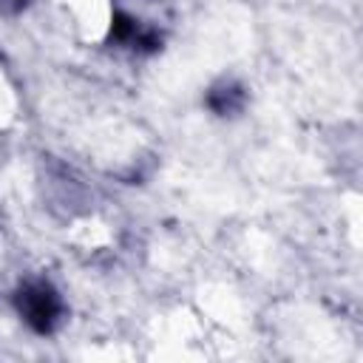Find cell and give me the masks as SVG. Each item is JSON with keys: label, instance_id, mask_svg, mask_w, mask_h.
I'll return each mask as SVG.
<instances>
[{"label": "cell", "instance_id": "cell-1", "mask_svg": "<svg viewBox=\"0 0 363 363\" xmlns=\"http://www.w3.org/2000/svg\"><path fill=\"white\" fill-rule=\"evenodd\" d=\"M14 306L23 315V320L40 335H48L60 323V315H62V301L48 281L23 284L14 295Z\"/></svg>", "mask_w": 363, "mask_h": 363}, {"label": "cell", "instance_id": "cell-2", "mask_svg": "<svg viewBox=\"0 0 363 363\" xmlns=\"http://www.w3.org/2000/svg\"><path fill=\"white\" fill-rule=\"evenodd\" d=\"M207 105H210L218 116L238 113V111L244 108V88L235 85V82H221V85L210 88V94H207Z\"/></svg>", "mask_w": 363, "mask_h": 363}, {"label": "cell", "instance_id": "cell-3", "mask_svg": "<svg viewBox=\"0 0 363 363\" xmlns=\"http://www.w3.org/2000/svg\"><path fill=\"white\" fill-rule=\"evenodd\" d=\"M26 3H28V0H0V6H3L6 11H20V9H26Z\"/></svg>", "mask_w": 363, "mask_h": 363}]
</instances>
